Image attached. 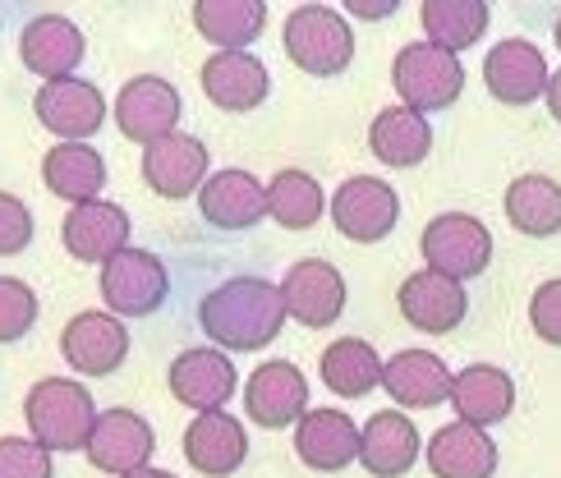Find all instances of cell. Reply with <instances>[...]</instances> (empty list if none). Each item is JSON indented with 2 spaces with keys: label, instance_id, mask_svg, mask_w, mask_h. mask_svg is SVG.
<instances>
[{
  "label": "cell",
  "instance_id": "obj_26",
  "mask_svg": "<svg viewBox=\"0 0 561 478\" xmlns=\"http://www.w3.org/2000/svg\"><path fill=\"white\" fill-rule=\"evenodd\" d=\"M419 460V428L401 410H382L359 428V465L373 478H401Z\"/></svg>",
  "mask_w": 561,
  "mask_h": 478
},
{
  "label": "cell",
  "instance_id": "obj_14",
  "mask_svg": "<svg viewBox=\"0 0 561 478\" xmlns=\"http://www.w3.org/2000/svg\"><path fill=\"white\" fill-rule=\"evenodd\" d=\"M33 111L42 120V129H51L60 143H83V138H92L102 129L106 98L83 79H56V83L37 88Z\"/></svg>",
  "mask_w": 561,
  "mask_h": 478
},
{
  "label": "cell",
  "instance_id": "obj_35",
  "mask_svg": "<svg viewBox=\"0 0 561 478\" xmlns=\"http://www.w3.org/2000/svg\"><path fill=\"white\" fill-rule=\"evenodd\" d=\"M37 322V295L28 281L0 276V345H14L33 331Z\"/></svg>",
  "mask_w": 561,
  "mask_h": 478
},
{
  "label": "cell",
  "instance_id": "obj_30",
  "mask_svg": "<svg viewBox=\"0 0 561 478\" xmlns=\"http://www.w3.org/2000/svg\"><path fill=\"white\" fill-rule=\"evenodd\" d=\"M194 29L221 52H249V42H259L267 29V5L263 0H198Z\"/></svg>",
  "mask_w": 561,
  "mask_h": 478
},
{
  "label": "cell",
  "instance_id": "obj_31",
  "mask_svg": "<svg viewBox=\"0 0 561 478\" xmlns=\"http://www.w3.org/2000/svg\"><path fill=\"white\" fill-rule=\"evenodd\" d=\"M382 368L387 364L378 358V350L359 337H341L322 350V382L341 400H359L373 387H382Z\"/></svg>",
  "mask_w": 561,
  "mask_h": 478
},
{
  "label": "cell",
  "instance_id": "obj_36",
  "mask_svg": "<svg viewBox=\"0 0 561 478\" xmlns=\"http://www.w3.org/2000/svg\"><path fill=\"white\" fill-rule=\"evenodd\" d=\"M0 478H56L51 451L33 437H0Z\"/></svg>",
  "mask_w": 561,
  "mask_h": 478
},
{
  "label": "cell",
  "instance_id": "obj_15",
  "mask_svg": "<svg viewBox=\"0 0 561 478\" xmlns=\"http://www.w3.org/2000/svg\"><path fill=\"white\" fill-rule=\"evenodd\" d=\"M244 414L259 428H290L309 414V382L295 364L276 358V364L253 368L244 382Z\"/></svg>",
  "mask_w": 561,
  "mask_h": 478
},
{
  "label": "cell",
  "instance_id": "obj_7",
  "mask_svg": "<svg viewBox=\"0 0 561 478\" xmlns=\"http://www.w3.org/2000/svg\"><path fill=\"white\" fill-rule=\"evenodd\" d=\"M332 221L350 244H378V239H387L396 230V221H401V198H396V189L387 180L355 175L336 189Z\"/></svg>",
  "mask_w": 561,
  "mask_h": 478
},
{
  "label": "cell",
  "instance_id": "obj_29",
  "mask_svg": "<svg viewBox=\"0 0 561 478\" xmlns=\"http://www.w3.org/2000/svg\"><path fill=\"white\" fill-rule=\"evenodd\" d=\"M368 148L382 166H391V171H410V166H419L433 152V129H428V120L419 111L387 106L368 125Z\"/></svg>",
  "mask_w": 561,
  "mask_h": 478
},
{
  "label": "cell",
  "instance_id": "obj_34",
  "mask_svg": "<svg viewBox=\"0 0 561 478\" xmlns=\"http://www.w3.org/2000/svg\"><path fill=\"white\" fill-rule=\"evenodd\" d=\"M322 184L309 171H276L267 184V217L286 230H309L322 217Z\"/></svg>",
  "mask_w": 561,
  "mask_h": 478
},
{
  "label": "cell",
  "instance_id": "obj_21",
  "mask_svg": "<svg viewBox=\"0 0 561 478\" xmlns=\"http://www.w3.org/2000/svg\"><path fill=\"white\" fill-rule=\"evenodd\" d=\"M236 382H240L236 364H230L221 350H207V345L184 350L171 364V396L198 414L221 410V405L236 396Z\"/></svg>",
  "mask_w": 561,
  "mask_h": 478
},
{
  "label": "cell",
  "instance_id": "obj_42",
  "mask_svg": "<svg viewBox=\"0 0 561 478\" xmlns=\"http://www.w3.org/2000/svg\"><path fill=\"white\" fill-rule=\"evenodd\" d=\"M552 37H557V52H561V19H557V29H552Z\"/></svg>",
  "mask_w": 561,
  "mask_h": 478
},
{
  "label": "cell",
  "instance_id": "obj_23",
  "mask_svg": "<svg viewBox=\"0 0 561 478\" xmlns=\"http://www.w3.org/2000/svg\"><path fill=\"white\" fill-rule=\"evenodd\" d=\"M184 460L207 478H230L249 460L244 423L236 414H226V410L198 414L190 428H184Z\"/></svg>",
  "mask_w": 561,
  "mask_h": 478
},
{
  "label": "cell",
  "instance_id": "obj_5",
  "mask_svg": "<svg viewBox=\"0 0 561 478\" xmlns=\"http://www.w3.org/2000/svg\"><path fill=\"white\" fill-rule=\"evenodd\" d=\"M419 249H424L428 272L451 276V281H474L488 272L493 262V235L479 217H465V212H442L419 235Z\"/></svg>",
  "mask_w": 561,
  "mask_h": 478
},
{
  "label": "cell",
  "instance_id": "obj_40",
  "mask_svg": "<svg viewBox=\"0 0 561 478\" xmlns=\"http://www.w3.org/2000/svg\"><path fill=\"white\" fill-rule=\"evenodd\" d=\"M548 111H552V120L561 125V69H557L552 83H548Z\"/></svg>",
  "mask_w": 561,
  "mask_h": 478
},
{
  "label": "cell",
  "instance_id": "obj_18",
  "mask_svg": "<svg viewBox=\"0 0 561 478\" xmlns=\"http://www.w3.org/2000/svg\"><path fill=\"white\" fill-rule=\"evenodd\" d=\"M198 212L207 226L217 230H249L267 217V184L249 171H217L207 175L203 194H198Z\"/></svg>",
  "mask_w": 561,
  "mask_h": 478
},
{
  "label": "cell",
  "instance_id": "obj_22",
  "mask_svg": "<svg viewBox=\"0 0 561 478\" xmlns=\"http://www.w3.org/2000/svg\"><path fill=\"white\" fill-rule=\"evenodd\" d=\"M203 92L213 106L244 115V111H259L267 102L272 75H267V65L249 52H217L203 65Z\"/></svg>",
  "mask_w": 561,
  "mask_h": 478
},
{
  "label": "cell",
  "instance_id": "obj_6",
  "mask_svg": "<svg viewBox=\"0 0 561 478\" xmlns=\"http://www.w3.org/2000/svg\"><path fill=\"white\" fill-rule=\"evenodd\" d=\"M171 295V276L148 249H125L102 268V299L115 318H152Z\"/></svg>",
  "mask_w": 561,
  "mask_h": 478
},
{
  "label": "cell",
  "instance_id": "obj_33",
  "mask_svg": "<svg viewBox=\"0 0 561 478\" xmlns=\"http://www.w3.org/2000/svg\"><path fill=\"white\" fill-rule=\"evenodd\" d=\"M419 19H424L428 42L456 56V52L474 46L488 33V19H493V10H488V0H424Z\"/></svg>",
  "mask_w": 561,
  "mask_h": 478
},
{
  "label": "cell",
  "instance_id": "obj_9",
  "mask_svg": "<svg viewBox=\"0 0 561 478\" xmlns=\"http://www.w3.org/2000/svg\"><path fill=\"white\" fill-rule=\"evenodd\" d=\"M157 451L152 437V423L134 410H102L98 428H92V442H88V460L98 474H115V478H129L138 469H148Z\"/></svg>",
  "mask_w": 561,
  "mask_h": 478
},
{
  "label": "cell",
  "instance_id": "obj_27",
  "mask_svg": "<svg viewBox=\"0 0 561 478\" xmlns=\"http://www.w3.org/2000/svg\"><path fill=\"white\" fill-rule=\"evenodd\" d=\"M451 405H456L460 423L493 428L516 410V382H511V373H502L497 364H470L465 373H456Z\"/></svg>",
  "mask_w": 561,
  "mask_h": 478
},
{
  "label": "cell",
  "instance_id": "obj_4",
  "mask_svg": "<svg viewBox=\"0 0 561 478\" xmlns=\"http://www.w3.org/2000/svg\"><path fill=\"white\" fill-rule=\"evenodd\" d=\"M286 56L313 79L345 75L355 60V33L332 5H299L286 19Z\"/></svg>",
  "mask_w": 561,
  "mask_h": 478
},
{
  "label": "cell",
  "instance_id": "obj_8",
  "mask_svg": "<svg viewBox=\"0 0 561 478\" xmlns=\"http://www.w3.org/2000/svg\"><path fill=\"white\" fill-rule=\"evenodd\" d=\"M60 354L83 377H111L129 358V327L115 314L88 308V314L69 318V327L60 331Z\"/></svg>",
  "mask_w": 561,
  "mask_h": 478
},
{
  "label": "cell",
  "instance_id": "obj_25",
  "mask_svg": "<svg viewBox=\"0 0 561 478\" xmlns=\"http://www.w3.org/2000/svg\"><path fill=\"white\" fill-rule=\"evenodd\" d=\"M428 469L437 478H493L497 474V442L488 437V428L456 419L428 437Z\"/></svg>",
  "mask_w": 561,
  "mask_h": 478
},
{
  "label": "cell",
  "instance_id": "obj_2",
  "mask_svg": "<svg viewBox=\"0 0 561 478\" xmlns=\"http://www.w3.org/2000/svg\"><path fill=\"white\" fill-rule=\"evenodd\" d=\"M23 419H28V437L46 451H88L92 428H98V405H92L83 382L69 377H42L37 387L23 396Z\"/></svg>",
  "mask_w": 561,
  "mask_h": 478
},
{
  "label": "cell",
  "instance_id": "obj_16",
  "mask_svg": "<svg viewBox=\"0 0 561 478\" xmlns=\"http://www.w3.org/2000/svg\"><path fill=\"white\" fill-rule=\"evenodd\" d=\"M144 180L161 198H190L207 184V143L194 134H171L144 148Z\"/></svg>",
  "mask_w": 561,
  "mask_h": 478
},
{
  "label": "cell",
  "instance_id": "obj_32",
  "mask_svg": "<svg viewBox=\"0 0 561 478\" xmlns=\"http://www.w3.org/2000/svg\"><path fill=\"white\" fill-rule=\"evenodd\" d=\"M506 221L529 239L561 235V184L548 175H520L506 189Z\"/></svg>",
  "mask_w": 561,
  "mask_h": 478
},
{
  "label": "cell",
  "instance_id": "obj_41",
  "mask_svg": "<svg viewBox=\"0 0 561 478\" xmlns=\"http://www.w3.org/2000/svg\"><path fill=\"white\" fill-rule=\"evenodd\" d=\"M129 478H175V474H167V469H138V474H129Z\"/></svg>",
  "mask_w": 561,
  "mask_h": 478
},
{
  "label": "cell",
  "instance_id": "obj_39",
  "mask_svg": "<svg viewBox=\"0 0 561 478\" xmlns=\"http://www.w3.org/2000/svg\"><path fill=\"white\" fill-rule=\"evenodd\" d=\"M350 14H359V19H387V14H396V0H387V5H355V0H350Z\"/></svg>",
  "mask_w": 561,
  "mask_h": 478
},
{
  "label": "cell",
  "instance_id": "obj_10",
  "mask_svg": "<svg viewBox=\"0 0 561 478\" xmlns=\"http://www.w3.org/2000/svg\"><path fill=\"white\" fill-rule=\"evenodd\" d=\"M180 92L157 79V75H144V79H129L121 88V98H115V125H121L125 138L144 143V148H152V143L180 134Z\"/></svg>",
  "mask_w": 561,
  "mask_h": 478
},
{
  "label": "cell",
  "instance_id": "obj_13",
  "mask_svg": "<svg viewBox=\"0 0 561 478\" xmlns=\"http://www.w3.org/2000/svg\"><path fill=\"white\" fill-rule=\"evenodd\" d=\"M280 299L299 327H332L345 314V276L327 258H304L280 281Z\"/></svg>",
  "mask_w": 561,
  "mask_h": 478
},
{
  "label": "cell",
  "instance_id": "obj_28",
  "mask_svg": "<svg viewBox=\"0 0 561 478\" xmlns=\"http://www.w3.org/2000/svg\"><path fill=\"white\" fill-rule=\"evenodd\" d=\"M42 180L56 198L83 207V203H98L102 184H106V161L98 148H88V143H56V148L42 157Z\"/></svg>",
  "mask_w": 561,
  "mask_h": 478
},
{
  "label": "cell",
  "instance_id": "obj_3",
  "mask_svg": "<svg viewBox=\"0 0 561 478\" xmlns=\"http://www.w3.org/2000/svg\"><path fill=\"white\" fill-rule=\"evenodd\" d=\"M391 83H396V98L410 111H447L460 102L465 92V69L451 52H442L433 42H410L396 52L391 60Z\"/></svg>",
  "mask_w": 561,
  "mask_h": 478
},
{
  "label": "cell",
  "instance_id": "obj_11",
  "mask_svg": "<svg viewBox=\"0 0 561 478\" xmlns=\"http://www.w3.org/2000/svg\"><path fill=\"white\" fill-rule=\"evenodd\" d=\"M483 83L502 106H529V102L548 98L552 75H548V60H543L539 46L525 42V37H506L488 52Z\"/></svg>",
  "mask_w": 561,
  "mask_h": 478
},
{
  "label": "cell",
  "instance_id": "obj_12",
  "mask_svg": "<svg viewBox=\"0 0 561 478\" xmlns=\"http://www.w3.org/2000/svg\"><path fill=\"white\" fill-rule=\"evenodd\" d=\"M396 308H401V318L419 331H428V337H447L465 322L470 314V295H465V285L451 281V276H437V272H414L401 281V291H396Z\"/></svg>",
  "mask_w": 561,
  "mask_h": 478
},
{
  "label": "cell",
  "instance_id": "obj_17",
  "mask_svg": "<svg viewBox=\"0 0 561 478\" xmlns=\"http://www.w3.org/2000/svg\"><path fill=\"white\" fill-rule=\"evenodd\" d=\"M19 60H23V69H33L42 83L75 79V69L83 60V33L65 14H37L28 29L19 33Z\"/></svg>",
  "mask_w": 561,
  "mask_h": 478
},
{
  "label": "cell",
  "instance_id": "obj_38",
  "mask_svg": "<svg viewBox=\"0 0 561 478\" xmlns=\"http://www.w3.org/2000/svg\"><path fill=\"white\" fill-rule=\"evenodd\" d=\"M529 327L534 337L561 350V281H543L529 299Z\"/></svg>",
  "mask_w": 561,
  "mask_h": 478
},
{
  "label": "cell",
  "instance_id": "obj_19",
  "mask_svg": "<svg viewBox=\"0 0 561 478\" xmlns=\"http://www.w3.org/2000/svg\"><path fill=\"white\" fill-rule=\"evenodd\" d=\"M382 387L401 410H433V405L451 400L456 373L442 364L433 350H401V354L387 358Z\"/></svg>",
  "mask_w": 561,
  "mask_h": 478
},
{
  "label": "cell",
  "instance_id": "obj_1",
  "mask_svg": "<svg viewBox=\"0 0 561 478\" xmlns=\"http://www.w3.org/2000/svg\"><path fill=\"white\" fill-rule=\"evenodd\" d=\"M286 299H280V285L263 281V276H230L217 291H207L198 304V322L221 350H263L280 337L286 327Z\"/></svg>",
  "mask_w": 561,
  "mask_h": 478
},
{
  "label": "cell",
  "instance_id": "obj_24",
  "mask_svg": "<svg viewBox=\"0 0 561 478\" xmlns=\"http://www.w3.org/2000/svg\"><path fill=\"white\" fill-rule=\"evenodd\" d=\"M65 249L69 258H79V262H106L111 258H121L129 249V217H125V207H115V203H83L75 207L65 217Z\"/></svg>",
  "mask_w": 561,
  "mask_h": 478
},
{
  "label": "cell",
  "instance_id": "obj_37",
  "mask_svg": "<svg viewBox=\"0 0 561 478\" xmlns=\"http://www.w3.org/2000/svg\"><path fill=\"white\" fill-rule=\"evenodd\" d=\"M33 244V212L23 207V198L0 194V258H14Z\"/></svg>",
  "mask_w": 561,
  "mask_h": 478
},
{
  "label": "cell",
  "instance_id": "obj_20",
  "mask_svg": "<svg viewBox=\"0 0 561 478\" xmlns=\"http://www.w3.org/2000/svg\"><path fill=\"white\" fill-rule=\"evenodd\" d=\"M295 456L318 474H341L359 460V428L345 410H309L295 423Z\"/></svg>",
  "mask_w": 561,
  "mask_h": 478
}]
</instances>
